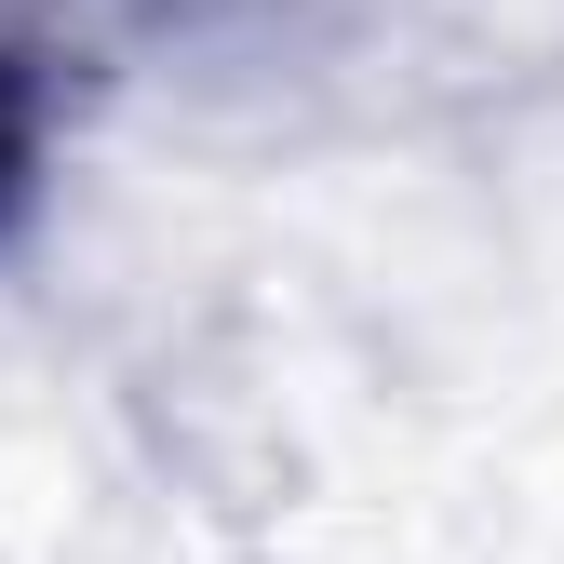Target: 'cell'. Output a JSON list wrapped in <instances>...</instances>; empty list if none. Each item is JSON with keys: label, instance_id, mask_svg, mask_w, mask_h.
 I'll list each match as a JSON object with an SVG mask.
<instances>
[{"label": "cell", "instance_id": "obj_1", "mask_svg": "<svg viewBox=\"0 0 564 564\" xmlns=\"http://www.w3.org/2000/svg\"><path fill=\"white\" fill-rule=\"evenodd\" d=\"M0 202H14V95H0Z\"/></svg>", "mask_w": 564, "mask_h": 564}]
</instances>
